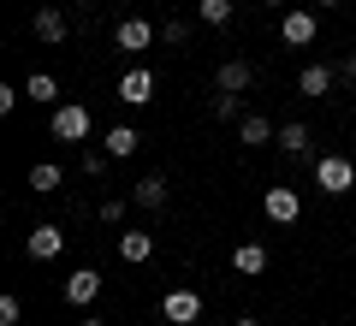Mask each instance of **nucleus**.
Here are the masks:
<instances>
[{
  "mask_svg": "<svg viewBox=\"0 0 356 326\" xmlns=\"http://www.w3.org/2000/svg\"><path fill=\"white\" fill-rule=\"evenodd\" d=\"M214 119H243V95L220 89V95H214Z\"/></svg>",
  "mask_w": 356,
  "mask_h": 326,
  "instance_id": "4be33fe9",
  "label": "nucleus"
},
{
  "mask_svg": "<svg viewBox=\"0 0 356 326\" xmlns=\"http://www.w3.org/2000/svg\"><path fill=\"white\" fill-rule=\"evenodd\" d=\"M0 326H18V297H0Z\"/></svg>",
  "mask_w": 356,
  "mask_h": 326,
  "instance_id": "393cba45",
  "label": "nucleus"
},
{
  "mask_svg": "<svg viewBox=\"0 0 356 326\" xmlns=\"http://www.w3.org/2000/svg\"><path fill=\"white\" fill-rule=\"evenodd\" d=\"M113 42H119L125 54H143V48L154 42V24H149V18H125V24L113 30Z\"/></svg>",
  "mask_w": 356,
  "mask_h": 326,
  "instance_id": "1a4fd4ad",
  "label": "nucleus"
},
{
  "mask_svg": "<svg viewBox=\"0 0 356 326\" xmlns=\"http://www.w3.org/2000/svg\"><path fill=\"white\" fill-rule=\"evenodd\" d=\"M267 6H285V0H267Z\"/></svg>",
  "mask_w": 356,
  "mask_h": 326,
  "instance_id": "c85d7f7f",
  "label": "nucleus"
},
{
  "mask_svg": "<svg viewBox=\"0 0 356 326\" xmlns=\"http://www.w3.org/2000/svg\"><path fill=\"white\" fill-rule=\"evenodd\" d=\"M161 42H172V48H184V42H191V24H178V18H172V24L161 30Z\"/></svg>",
  "mask_w": 356,
  "mask_h": 326,
  "instance_id": "b1692460",
  "label": "nucleus"
},
{
  "mask_svg": "<svg viewBox=\"0 0 356 326\" xmlns=\"http://www.w3.org/2000/svg\"><path fill=\"white\" fill-rule=\"evenodd\" d=\"M267 137H273V125H267L261 113H243V119H238V142H250V149H261Z\"/></svg>",
  "mask_w": 356,
  "mask_h": 326,
  "instance_id": "dca6fc26",
  "label": "nucleus"
},
{
  "mask_svg": "<svg viewBox=\"0 0 356 326\" xmlns=\"http://www.w3.org/2000/svg\"><path fill=\"white\" fill-rule=\"evenodd\" d=\"M89 131H95V119H89V107H77V101H65V107H54V137L60 142H77L83 149Z\"/></svg>",
  "mask_w": 356,
  "mask_h": 326,
  "instance_id": "f257e3e1",
  "label": "nucleus"
},
{
  "mask_svg": "<svg viewBox=\"0 0 356 326\" xmlns=\"http://www.w3.org/2000/svg\"><path fill=\"white\" fill-rule=\"evenodd\" d=\"M280 42L285 48H309V42H315V13H285L280 18Z\"/></svg>",
  "mask_w": 356,
  "mask_h": 326,
  "instance_id": "6e6552de",
  "label": "nucleus"
},
{
  "mask_svg": "<svg viewBox=\"0 0 356 326\" xmlns=\"http://www.w3.org/2000/svg\"><path fill=\"white\" fill-rule=\"evenodd\" d=\"M60 291H65V302H72V309H89V302L102 297V273H95V267H77Z\"/></svg>",
  "mask_w": 356,
  "mask_h": 326,
  "instance_id": "20e7f679",
  "label": "nucleus"
},
{
  "mask_svg": "<svg viewBox=\"0 0 356 326\" xmlns=\"http://www.w3.org/2000/svg\"><path fill=\"white\" fill-rule=\"evenodd\" d=\"M119 101H125V107H149L154 101V77L143 72V65H131V72L119 77Z\"/></svg>",
  "mask_w": 356,
  "mask_h": 326,
  "instance_id": "423d86ee",
  "label": "nucleus"
},
{
  "mask_svg": "<svg viewBox=\"0 0 356 326\" xmlns=\"http://www.w3.org/2000/svg\"><path fill=\"white\" fill-rule=\"evenodd\" d=\"M36 36L42 42H65V13L60 6H36Z\"/></svg>",
  "mask_w": 356,
  "mask_h": 326,
  "instance_id": "2eb2a0df",
  "label": "nucleus"
},
{
  "mask_svg": "<svg viewBox=\"0 0 356 326\" xmlns=\"http://www.w3.org/2000/svg\"><path fill=\"white\" fill-rule=\"evenodd\" d=\"M24 95H30V101H54V95H60V83H54L48 72H30V83H24Z\"/></svg>",
  "mask_w": 356,
  "mask_h": 326,
  "instance_id": "412c9836",
  "label": "nucleus"
},
{
  "mask_svg": "<svg viewBox=\"0 0 356 326\" xmlns=\"http://www.w3.org/2000/svg\"><path fill=\"white\" fill-rule=\"evenodd\" d=\"M102 149L113 154V161H125V154H137V149H143V137H137L131 125H113V131H107V142H102Z\"/></svg>",
  "mask_w": 356,
  "mask_h": 326,
  "instance_id": "4468645a",
  "label": "nucleus"
},
{
  "mask_svg": "<svg viewBox=\"0 0 356 326\" xmlns=\"http://www.w3.org/2000/svg\"><path fill=\"white\" fill-rule=\"evenodd\" d=\"M107 161H113L107 149H83V172H89V178H102V172H107Z\"/></svg>",
  "mask_w": 356,
  "mask_h": 326,
  "instance_id": "5701e85b",
  "label": "nucleus"
},
{
  "mask_svg": "<svg viewBox=\"0 0 356 326\" xmlns=\"http://www.w3.org/2000/svg\"><path fill=\"white\" fill-rule=\"evenodd\" d=\"M261 213L273 220V226H291L297 213H303V202H297V190H280V184H273V190L261 196Z\"/></svg>",
  "mask_w": 356,
  "mask_h": 326,
  "instance_id": "39448f33",
  "label": "nucleus"
},
{
  "mask_svg": "<svg viewBox=\"0 0 356 326\" xmlns=\"http://www.w3.org/2000/svg\"><path fill=\"white\" fill-rule=\"evenodd\" d=\"M250 83H255V65H250V60H226V65H220V89H232V95H243Z\"/></svg>",
  "mask_w": 356,
  "mask_h": 326,
  "instance_id": "f8f14e48",
  "label": "nucleus"
},
{
  "mask_svg": "<svg viewBox=\"0 0 356 326\" xmlns=\"http://www.w3.org/2000/svg\"><path fill=\"white\" fill-rule=\"evenodd\" d=\"M196 18H202V24H232V0H202V6H196Z\"/></svg>",
  "mask_w": 356,
  "mask_h": 326,
  "instance_id": "aec40b11",
  "label": "nucleus"
},
{
  "mask_svg": "<svg viewBox=\"0 0 356 326\" xmlns=\"http://www.w3.org/2000/svg\"><path fill=\"white\" fill-rule=\"evenodd\" d=\"M191 326H196V320H191Z\"/></svg>",
  "mask_w": 356,
  "mask_h": 326,
  "instance_id": "7c9ffc66",
  "label": "nucleus"
},
{
  "mask_svg": "<svg viewBox=\"0 0 356 326\" xmlns=\"http://www.w3.org/2000/svg\"><path fill=\"white\" fill-rule=\"evenodd\" d=\"M232 326H261V320H250V314H243V320H232Z\"/></svg>",
  "mask_w": 356,
  "mask_h": 326,
  "instance_id": "a878e982",
  "label": "nucleus"
},
{
  "mask_svg": "<svg viewBox=\"0 0 356 326\" xmlns=\"http://www.w3.org/2000/svg\"><path fill=\"white\" fill-rule=\"evenodd\" d=\"M149 255H154V238H149V231H125V238H119V261H125V267H143Z\"/></svg>",
  "mask_w": 356,
  "mask_h": 326,
  "instance_id": "9b49d317",
  "label": "nucleus"
},
{
  "mask_svg": "<svg viewBox=\"0 0 356 326\" xmlns=\"http://www.w3.org/2000/svg\"><path fill=\"white\" fill-rule=\"evenodd\" d=\"M161 314H166L172 326H191V320H202V297L178 285V291H166V297H161Z\"/></svg>",
  "mask_w": 356,
  "mask_h": 326,
  "instance_id": "7ed1b4c3",
  "label": "nucleus"
},
{
  "mask_svg": "<svg viewBox=\"0 0 356 326\" xmlns=\"http://www.w3.org/2000/svg\"><path fill=\"white\" fill-rule=\"evenodd\" d=\"M232 267H238V273H261V267H267V250H261V243H238Z\"/></svg>",
  "mask_w": 356,
  "mask_h": 326,
  "instance_id": "a211bd4d",
  "label": "nucleus"
},
{
  "mask_svg": "<svg viewBox=\"0 0 356 326\" xmlns=\"http://www.w3.org/2000/svg\"><path fill=\"white\" fill-rule=\"evenodd\" d=\"M273 142H280L285 154H309V125H303V119H291V125H280V137H273Z\"/></svg>",
  "mask_w": 356,
  "mask_h": 326,
  "instance_id": "f3484780",
  "label": "nucleus"
},
{
  "mask_svg": "<svg viewBox=\"0 0 356 326\" xmlns=\"http://www.w3.org/2000/svg\"><path fill=\"white\" fill-rule=\"evenodd\" d=\"M131 202H137V208H149V213H161V208H166V178H161V172L137 178V184H131Z\"/></svg>",
  "mask_w": 356,
  "mask_h": 326,
  "instance_id": "9d476101",
  "label": "nucleus"
},
{
  "mask_svg": "<svg viewBox=\"0 0 356 326\" xmlns=\"http://www.w3.org/2000/svg\"><path fill=\"white\" fill-rule=\"evenodd\" d=\"M315 184L327 190V196H344V190L356 184V166L344 161V154H321L315 161Z\"/></svg>",
  "mask_w": 356,
  "mask_h": 326,
  "instance_id": "f03ea898",
  "label": "nucleus"
},
{
  "mask_svg": "<svg viewBox=\"0 0 356 326\" xmlns=\"http://www.w3.org/2000/svg\"><path fill=\"white\" fill-rule=\"evenodd\" d=\"M60 250H65V231H60V226H36V231L24 238V255H30V261H54Z\"/></svg>",
  "mask_w": 356,
  "mask_h": 326,
  "instance_id": "0eeeda50",
  "label": "nucleus"
},
{
  "mask_svg": "<svg viewBox=\"0 0 356 326\" xmlns=\"http://www.w3.org/2000/svg\"><path fill=\"white\" fill-rule=\"evenodd\" d=\"M332 83H339V72H332V65H303V77H297V89H303V95H327Z\"/></svg>",
  "mask_w": 356,
  "mask_h": 326,
  "instance_id": "ddd939ff",
  "label": "nucleus"
},
{
  "mask_svg": "<svg viewBox=\"0 0 356 326\" xmlns=\"http://www.w3.org/2000/svg\"><path fill=\"white\" fill-rule=\"evenodd\" d=\"M83 326H102V320H95V314H83Z\"/></svg>",
  "mask_w": 356,
  "mask_h": 326,
  "instance_id": "bb28decb",
  "label": "nucleus"
},
{
  "mask_svg": "<svg viewBox=\"0 0 356 326\" xmlns=\"http://www.w3.org/2000/svg\"><path fill=\"white\" fill-rule=\"evenodd\" d=\"M77 6H95V0H77Z\"/></svg>",
  "mask_w": 356,
  "mask_h": 326,
  "instance_id": "c756f323",
  "label": "nucleus"
},
{
  "mask_svg": "<svg viewBox=\"0 0 356 326\" xmlns=\"http://www.w3.org/2000/svg\"><path fill=\"white\" fill-rule=\"evenodd\" d=\"M30 190H42V196L60 190V166H54V161H36V166H30Z\"/></svg>",
  "mask_w": 356,
  "mask_h": 326,
  "instance_id": "6ab92c4d",
  "label": "nucleus"
},
{
  "mask_svg": "<svg viewBox=\"0 0 356 326\" xmlns=\"http://www.w3.org/2000/svg\"><path fill=\"white\" fill-rule=\"evenodd\" d=\"M321 6H344V0H321Z\"/></svg>",
  "mask_w": 356,
  "mask_h": 326,
  "instance_id": "cd10ccee",
  "label": "nucleus"
}]
</instances>
